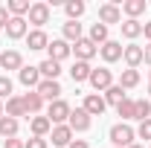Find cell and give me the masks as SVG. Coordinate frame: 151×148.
<instances>
[{
    "mask_svg": "<svg viewBox=\"0 0 151 148\" xmlns=\"http://www.w3.org/2000/svg\"><path fill=\"white\" fill-rule=\"evenodd\" d=\"M108 137H111L113 148H131L134 139H137V131H134L128 122H116V125L108 131Z\"/></svg>",
    "mask_w": 151,
    "mask_h": 148,
    "instance_id": "1",
    "label": "cell"
},
{
    "mask_svg": "<svg viewBox=\"0 0 151 148\" xmlns=\"http://www.w3.org/2000/svg\"><path fill=\"white\" fill-rule=\"evenodd\" d=\"M70 113H73V108H70L64 99H55V102H50V108H47V119H50L52 125H67Z\"/></svg>",
    "mask_w": 151,
    "mask_h": 148,
    "instance_id": "2",
    "label": "cell"
},
{
    "mask_svg": "<svg viewBox=\"0 0 151 148\" xmlns=\"http://www.w3.org/2000/svg\"><path fill=\"white\" fill-rule=\"evenodd\" d=\"M90 87H93V93H105L108 87L113 84V73L108 70V67H93L90 70Z\"/></svg>",
    "mask_w": 151,
    "mask_h": 148,
    "instance_id": "3",
    "label": "cell"
},
{
    "mask_svg": "<svg viewBox=\"0 0 151 148\" xmlns=\"http://www.w3.org/2000/svg\"><path fill=\"white\" fill-rule=\"evenodd\" d=\"M67 125H70L73 134H84V131H90V125H93V116L84 111V108H76L70 113V119H67Z\"/></svg>",
    "mask_w": 151,
    "mask_h": 148,
    "instance_id": "4",
    "label": "cell"
},
{
    "mask_svg": "<svg viewBox=\"0 0 151 148\" xmlns=\"http://www.w3.org/2000/svg\"><path fill=\"white\" fill-rule=\"evenodd\" d=\"M26 23H32L35 29H41L44 23H50V3H32L29 15H26Z\"/></svg>",
    "mask_w": 151,
    "mask_h": 148,
    "instance_id": "5",
    "label": "cell"
},
{
    "mask_svg": "<svg viewBox=\"0 0 151 148\" xmlns=\"http://www.w3.org/2000/svg\"><path fill=\"white\" fill-rule=\"evenodd\" d=\"M47 52H50V58H52V61H58V64H61V61H67V58L73 55V47H70L64 38H55V41H50Z\"/></svg>",
    "mask_w": 151,
    "mask_h": 148,
    "instance_id": "6",
    "label": "cell"
},
{
    "mask_svg": "<svg viewBox=\"0 0 151 148\" xmlns=\"http://www.w3.org/2000/svg\"><path fill=\"white\" fill-rule=\"evenodd\" d=\"M61 84H58L55 78H41V84H38V96L44 99V102H55V99H61Z\"/></svg>",
    "mask_w": 151,
    "mask_h": 148,
    "instance_id": "7",
    "label": "cell"
},
{
    "mask_svg": "<svg viewBox=\"0 0 151 148\" xmlns=\"http://www.w3.org/2000/svg\"><path fill=\"white\" fill-rule=\"evenodd\" d=\"M81 108L90 113V116H102L105 108H108V102H105V96H102V93H87V96H84V102H81Z\"/></svg>",
    "mask_w": 151,
    "mask_h": 148,
    "instance_id": "8",
    "label": "cell"
},
{
    "mask_svg": "<svg viewBox=\"0 0 151 148\" xmlns=\"http://www.w3.org/2000/svg\"><path fill=\"white\" fill-rule=\"evenodd\" d=\"M99 23L111 26V23H122V9L116 3H102L99 6Z\"/></svg>",
    "mask_w": 151,
    "mask_h": 148,
    "instance_id": "9",
    "label": "cell"
},
{
    "mask_svg": "<svg viewBox=\"0 0 151 148\" xmlns=\"http://www.w3.org/2000/svg\"><path fill=\"white\" fill-rule=\"evenodd\" d=\"M20 102H23V111H26V116H41V111H44V99L38 96V90H29L20 96Z\"/></svg>",
    "mask_w": 151,
    "mask_h": 148,
    "instance_id": "10",
    "label": "cell"
},
{
    "mask_svg": "<svg viewBox=\"0 0 151 148\" xmlns=\"http://www.w3.org/2000/svg\"><path fill=\"white\" fill-rule=\"evenodd\" d=\"M29 35V23L26 18H9L6 23V38H12V41H20V38Z\"/></svg>",
    "mask_w": 151,
    "mask_h": 148,
    "instance_id": "11",
    "label": "cell"
},
{
    "mask_svg": "<svg viewBox=\"0 0 151 148\" xmlns=\"http://www.w3.org/2000/svg\"><path fill=\"white\" fill-rule=\"evenodd\" d=\"M73 52H76V61H90V58L99 52V47H96L90 38H81V41L73 44Z\"/></svg>",
    "mask_w": 151,
    "mask_h": 148,
    "instance_id": "12",
    "label": "cell"
},
{
    "mask_svg": "<svg viewBox=\"0 0 151 148\" xmlns=\"http://www.w3.org/2000/svg\"><path fill=\"white\" fill-rule=\"evenodd\" d=\"M122 50H125V47H122L119 41H108V44H102V47H99V55H102L105 64H113V61H119V58H122Z\"/></svg>",
    "mask_w": 151,
    "mask_h": 148,
    "instance_id": "13",
    "label": "cell"
},
{
    "mask_svg": "<svg viewBox=\"0 0 151 148\" xmlns=\"http://www.w3.org/2000/svg\"><path fill=\"white\" fill-rule=\"evenodd\" d=\"M50 139H52V145L67 148L70 142H73V131H70V125H52V131H50Z\"/></svg>",
    "mask_w": 151,
    "mask_h": 148,
    "instance_id": "14",
    "label": "cell"
},
{
    "mask_svg": "<svg viewBox=\"0 0 151 148\" xmlns=\"http://www.w3.org/2000/svg\"><path fill=\"white\" fill-rule=\"evenodd\" d=\"M18 78H20V84H23L26 90H38V84H41V73H38V67H20V70H18Z\"/></svg>",
    "mask_w": 151,
    "mask_h": 148,
    "instance_id": "15",
    "label": "cell"
},
{
    "mask_svg": "<svg viewBox=\"0 0 151 148\" xmlns=\"http://www.w3.org/2000/svg\"><path fill=\"white\" fill-rule=\"evenodd\" d=\"M122 58H125L128 70H137V67L142 64V47H139V44H128V47L122 50Z\"/></svg>",
    "mask_w": 151,
    "mask_h": 148,
    "instance_id": "16",
    "label": "cell"
},
{
    "mask_svg": "<svg viewBox=\"0 0 151 148\" xmlns=\"http://www.w3.org/2000/svg\"><path fill=\"white\" fill-rule=\"evenodd\" d=\"M29 131H32V137L47 139V134L52 131V122H50L47 116H32V119H29Z\"/></svg>",
    "mask_w": 151,
    "mask_h": 148,
    "instance_id": "17",
    "label": "cell"
},
{
    "mask_svg": "<svg viewBox=\"0 0 151 148\" xmlns=\"http://www.w3.org/2000/svg\"><path fill=\"white\" fill-rule=\"evenodd\" d=\"M0 67H3V70H20V67H23L20 52H18V50H6V52H0Z\"/></svg>",
    "mask_w": 151,
    "mask_h": 148,
    "instance_id": "18",
    "label": "cell"
},
{
    "mask_svg": "<svg viewBox=\"0 0 151 148\" xmlns=\"http://www.w3.org/2000/svg\"><path fill=\"white\" fill-rule=\"evenodd\" d=\"M26 47H29V50H47V47H50L47 32H44V29H32V32L26 35Z\"/></svg>",
    "mask_w": 151,
    "mask_h": 148,
    "instance_id": "19",
    "label": "cell"
},
{
    "mask_svg": "<svg viewBox=\"0 0 151 148\" xmlns=\"http://www.w3.org/2000/svg\"><path fill=\"white\" fill-rule=\"evenodd\" d=\"M38 73H41V78H55L61 75V64L58 61H52V58H44L41 64H38Z\"/></svg>",
    "mask_w": 151,
    "mask_h": 148,
    "instance_id": "20",
    "label": "cell"
},
{
    "mask_svg": "<svg viewBox=\"0 0 151 148\" xmlns=\"http://www.w3.org/2000/svg\"><path fill=\"white\" fill-rule=\"evenodd\" d=\"M3 113H6V116H12V119H18V116H26L20 96H9V99H6V105H3Z\"/></svg>",
    "mask_w": 151,
    "mask_h": 148,
    "instance_id": "21",
    "label": "cell"
},
{
    "mask_svg": "<svg viewBox=\"0 0 151 148\" xmlns=\"http://www.w3.org/2000/svg\"><path fill=\"white\" fill-rule=\"evenodd\" d=\"M90 70H93L90 61H76L73 67H70V75H73V81L78 84V81H87L90 78Z\"/></svg>",
    "mask_w": 151,
    "mask_h": 148,
    "instance_id": "22",
    "label": "cell"
},
{
    "mask_svg": "<svg viewBox=\"0 0 151 148\" xmlns=\"http://www.w3.org/2000/svg\"><path fill=\"white\" fill-rule=\"evenodd\" d=\"M125 99H128V93L122 90L119 84H111V87L105 90V102H108V105H113V108H119V105H122Z\"/></svg>",
    "mask_w": 151,
    "mask_h": 148,
    "instance_id": "23",
    "label": "cell"
},
{
    "mask_svg": "<svg viewBox=\"0 0 151 148\" xmlns=\"http://www.w3.org/2000/svg\"><path fill=\"white\" fill-rule=\"evenodd\" d=\"M61 32H64V41H67V44H76V41L84 38V35H81V23H78V20H67Z\"/></svg>",
    "mask_w": 151,
    "mask_h": 148,
    "instance_id": "24",
    "label": "cell"
},
{
    "mask_svg": "<svg viewBox=\"0 0 151 148\" xmlns=\"http://www.w3.org/2000/svg\"><path fill=\"white\" fill-rule=\"evenodd\" d=\"M0 137L3 139H12V137H18V119H12V116H0Z\"/></svg>",
    "mask_w": 151,
    "mask_h": 148,
    "instance_id": "25",
    "label": "cell"
},
{
    "mask_svg": "<svg viewBox=\"0 0 151 148\" xmlns=\"http://www.w3.org/2000/svg\"><path fill=\"white\" fill-rule=\"evenodd\" d=\"M119 29H122V35L128 38V41H134V38H139L142 35V23H139V20H122V23H119Z\"/></svg>",
    "mask_w": 151,
    "mask_h": 148,
    "instance_id": "26",
    "label": "cell"
},
{
    "mask_svg": "<svg viewBox=\"0 0 151 148\" xmlns=\"http://www.w3.org/2000/svg\"><path fill=\"white\" fill-rule=\"evenodd\" d=\"M90 41H93L96 47H102V44H108V41H111V38H108V26H105V23H99V20H96L93 26H90Z\"/></svg>",
    "mask_w": 151,
    "mask_h": 148,
    "instance_id": "27",
    "label": "cell"
},
{
    "mask_svg": "<svg viewBox=\"0 0 151 148\" xmlns=\"http://www.w3.org/2000/svg\"><path fill=\"white\" fill-rule=\"evenodd\" d=\"M122 12H125L131 20H137L142 12H145V0H125V3H122Z\"/></svg>",
    "mask_w": 151,
    "mask_h": 148,
    "instance_id": "28",
    "label": "cell"
},
{
    "mask_svg": "<svg viewBox=\"0 0 151 148\" xmlns=\"http://www.w3.org/2000/svg\"><path fill=\"white\" fill-rule=\"evenodd\" d=\"M29 0H9L6 3V9H9V15L12 18H23V15H29Z\"/></svg>",
    "mask_w": 151,
    "mask_h": 148,
    "instance_id": "29",
    "label": "cell"
},
{
    "mask_svg": "<svg viewBox=\"0 0 151 148\" xmlns=\"http://www.w3.org/2000/svg\"><path fill=\"white\" fill-rule=\"evenodd\" d=\"M137 84H139V70H122L119 87H122V90H131V87H137Z\"/></svg>",
    "mask_w": 151,
    "mask_h": 148,
    "instance_id": "30",
    "label": "cell"
},
{
    "mask_svg": "<svg viewBox=\"0 0 151 148\" xmlns=\"http://www.w3.org/2000/svg\"><path fill=\"white\" fill-rule=\"evenodd\" d=\"M64 12H67V20H78L84 15V3L81 0H67L64 3Z\"/></svg>",
    "mask_w": 151,
    "mask_h": 148,
    "instance_id": "31",
    "label": "cell"
},
{
    "mask_svg": "<svg viewBox=\"0 0 151 148\" xmlns=\"http://www.w3.org/2000/svg\"><path fill=\"white\" fill-rule=\"evenodd\" d=\"M116 113H119L125 122H128V119H137V102H134V99H125V102L116 108Z\"/></svg>",
    "mask_w": 151,
    "mask_h": 148,
    "instance_id": "32",
    "label": "cell"
},
{
    "mask_svg": "<svg viewBox=\"0 0 151 148\" xmlns=\"http://www.w3.org/2000/svg\"><path fill=\"white\" fill-rule=\"evenodd\" d=\"M134 102H137V119H139V122L151 119V102L148 99H134Z\"/></svg>",
    "mask_w": 151,
    "mask_h": 148,
    "instance_id": "33",
    "label": "cell"
},
{
    "mask_svg": "<svg viewBox=\"0 0 151 148\" xmlns=\"http://www.w3.org/2000/svg\"><path fill=\"white\" fill-rule=\"evenodd\" d=\"M12 96V78L9 75H0V102Z\"/></svg>",
    "mask_w": 151,
    "mask_h": 148,
    "instance_id": "34",
    "label": "cell"
},
{
    "mask_svg": "<svg viewBox=\"0 0 151 148\" xmlns=\"http://www.w3.org/2000/svg\"><path fill=\"white\" fill-rule=\"evenodd\" d=\"M137 137H139V139H148V142H151V119L139 122V128H137Z\"/></svg>",
    "mask_w": 151,
    "mask_h": 148,
    "instance_id": "35",
    "label": "cell"
},
{
    "mask_svg": "<svg viewBox=\"0 0 151 148\" xmlns=\"http://www.w3.org/2000/svg\"><path fill=\"white\" fill-rule=\"evenodd\" d=\"M23 148H47V139H41V137H29V139L23 142Z\"/></svg>",
    "mask_w": 151,
    "mask_h": 148,
    "instance_id": "36",
    "label": "cell"
},
{
    "mask_svg": "<svg viewBox=\"0 0 151 148\" xmlns=\"http://www.w3.org/2000/svg\"><path fill=\"white\" fill-rule=\"evenodd\" d=\"M3 148H23V139L12 137V139H3Z\"/></svg>",
    "mask_w": 151,
    "mask_h": 148,
    "instance_id": "37",
    "label": "cell"
},
{
    "mask_svg": "<svg viewBox=\"0 0 151 148\" xmlns=\"http://www.w3.org/2000/svg\"><path fill=\"white\" fill-rule=\"evenodd\" d=\"M9 18H12V15H9V9H6V6H0V29H6Z\"/></svg>",
    "mask_w": 151,
    "mask_h": 148,
    "instance_id": "38",
    "label": "cell"
},
{
    "mask_svg": "<svg viewBox=\"0 0 151 148\" xmlns=\"http://www.w3.org/2000/svg\"><path fill=\"white\" fill-rule=\"evenodd\" d=\"M142 61H145V64H151V44H145V47H142Z\"/></svg>",
    "mask_w": 151,
    "mask_h": 148,
    "instance_id": "39",
    "label": "cell"
},
{
    "mask_svg": "<svg viewBox=\"0 0 151 148\" xmlns=\"http://www.w3.org/2000/svg\"><path fill=\"white\" fill-rule=\"evenodd\" d=\"M67 148H90V145H87V139H73Z\"/></svg>",
    "mask_w": 151,
    "mask_h": 148,
    "instance_id": "40",
    "label": "cell"
},
{
    "mask_svg": "<svg viewBox=\"0 0 151 148\" xmlns=\"http://www.w3.org/2000/svg\"><path fill=\"white\" fill-rule=\"evenodd\" d=\"M142 35H145V41L151 44V20H148V23H142Z\"/></svg>",
    "mask_w": 151,
    "mask_h": 148,
    "instance_id": "41",
    "label": "cell"
},
{
    "mask_svg": "<svg viewBox=\"0 0 151 148\" xmlns=\"http://www.w3.org/2000/svg\"><path fill=\"white\" fill-rule=\"evenodd\" d=\"M131 148H145V145H139V142H134V145H131Z\"/></svg>",
    "mask_w": 151,
    "mask_h": 148,
    "instance_id": "42",
    "label": "cell"
},
{
    "mask_svg": "<svg viewBox=\"0 0 151 148\" xmlns=\"http://www.w3.org/2000/svg\"><path fill=\"white\" fill-rule=\"evenodd\" d=\"M0 116H3V102H0Z\"/></svg>",
    "mask_w": 151,
    "mask_h": 148,
    "instance_id": "43",
    "label": "cell"
},
{
    "mask_svg": "<svg viewBox=\"0 0 151 148\" xmlns=\"http://www.w3.org/2000/svg\"><path fill=\"white\" fill-rule=\"evenodd\" d=\"M148 96H151V84H148Z\"/></svg>",
    "mask_w": 151,
    "mask_h": 148,
    "instance_id": "44",
    "label": "cell"
},
{
    "mask_svg": "<svg viewBox=\"0 0 151 148\" xmlns=\"http://www.w3.org/2000/svg\"><path fill=\"white\" fill-rule=\"evenodd\" d=\"M148 78H151V73H148Z\"/></svg>",
    "mask_w": 151,
    "mask_h": 148,
    "instance_id": "45",
    "label": "cell"
},
{
    "mask_svg": "<svg viewBox=\"0 0 151 148\" xmlns=\"http://www.w3.org/2000/svg\"><path fill=\"white\" fill-rule=\"evenodd\" d=\"M148 148H151V145H148Z\"/></svg>",
    "mask_w": 151,
    "mask_h": 148,
    "instance_id": "46",
    "label": "cell"
}]
</instances>
